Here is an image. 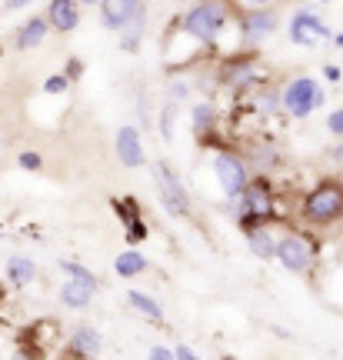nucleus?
Masks as SVG:
<instances>
[{"mask_svg": "<svg viewBox=\"0 0 343 360\" xmlns=\"http://www.w3.org/2000/svg\"><path fill=\"white\" fill-rule=\"evenodd\" d=\"M224 80H227L233 90H250L254 84H260V70H257L250 60H233L224 70Z\"/></svg>", "mask_w": 343, "mask_h": 360, "instance_id": "obj_14", "label": "nucleus"}, {"mask_svg": "<svg viewBox=\"0 0 343 360\" xmlns=\"http://www.w3.org/2000/svg\"><path fill=\"white\" fill-rule=\"evenodd\" d=\"M327 130H330L333 137H343V107H337V110L327 114Z\"/></svg>", "mask_w": 343, "mask_h": 360, "instance_id": "obj_28", "label": "nucleus"}, {"mask_svg": "<svg viewBox=\"0 0 343 360\" xmlns=\"http://www.w3.org/2000/svg\"><path fill=\"white\" fill-rule=\"evenodd\" d=\"M13 360H40V354H34V350H17V354H13Z\"/></svg>", "mask_w": 343, "mask_h": 360, "instance_id": "obj_34", "label": "nucleus"}, {"mask_svg": "<svg viewBox=\"0 0 343 360\" xmlns=\"http://www.w3.org/2000/svg\"><path fill=\"white\" fill-rule=\"evenodd\" d=\"M67 87H70L67 74H53V77L44 80V94H47V97H60V94H64Z\"/></svg>", "mask_w": 343, "mask_h": 360, "instance_id": "obj_25", "label": "nucleus"}, {"mask_svg": "<svg viewBox=\"0 0 343 360\" xmlns=\"http://www.w3.org/2000/svg\"><path fill=\"white\" fill-rule=\"evenodd\" d=\"M277 260L280 267L290 270V274H306L313 267V244L304 233H287L277 240Z\"/></svg>", "mask_w": 343, "mask_h": 360, "instance_id": "obj_8", "label": "nucleus"}, {"mask_svg": "<svg viewBox=\"0 0 343 360\" xmlns=\"http://www.w3.org/2000/svg\"><path fill=\"white\" fill-rule=\"evenodd\" d=\"M290 40L297 44V47H320V44H327V40H333L330 27H327V20L320 17V13L306 11V7H300V11H293L290 17Z\"/></svg>", "mask_w": 343, "mask_h": 360, "instance_id": "obj_7", "label": "nucleus"}, {"mask_svg": "<svg viewBox=\"0 0 343 360\" xmlns=\"http://www.w3.org/2000/svg\"><path fill=\"white\" fill-rule=\"evenodd\" d=\"M143 237H147V224H143L140 217L130 220V224H127V240H130V244H140Z\"/></svg>", "mask_w": 343, "mask_h": 360, "instance_id": "obj_27", "label": "nucleus"}, {"mask_svg": "<svg viewBox=\"0 0 343 360\" xmlns=\"http://www.w3.org/2000/svg\"><path fill=\"white\" fill-rule=\"evenodd\" d=\"M80 70H84V64H80L77 57H70V60H67V80H77L80 77Z\"/></svg>", "mask_w": 343, "mask_h": 360, "instance_id": "obj_31", "label": "nucleus"}, {"mask_svg": "<svg viewBox=\"0 0 343 360\" xmlns=\"http://www.w3.org/2000/svg\"><path fill=\"white\" fill-rule=\"evenodd\" d=\"M323 77L330 80V84H337V80L343 77V70H340V67H337V64H327V67H323Z\"/></svg>", "mask_w": 343, "mask_h": 360, "instance_id": "obj_32", "label": "nucleus"}, {"mask_svg": "<svg viewBox=\"0 0 343 360\" xmlns=\"http://www.w3.org/2000/svg\"><path fill=\"white\" fill-rule=\"evenodd\" d=\"M103 347V337L97 327H90V323H80V327H74V334H70V350H74L77 357L84 360H93L97 354H101Z\"/></svg>", "mask_w": 343, "mask_h": 360, "instance_id": "obj_13", "label": "nucleus"}, {"mask_svg": "<svg viewBox=\"0 0 343 360\" xmlns=\"http://www.w3.org/2000/svg\"><path fill=\"white\" fill-rule=\"evenodd\" d=\"M227 20L230 17L224 4H193L190 11L180 17V27H183L187 37L200 40V44H214V40H220Z\"/></svg>", "mask_w": 343, "mask_h": 360, "instance_id": "obj_3", "label": "nucleus"}, {"mask_svg": "<svg viewBox=\"0 0 343 360\" xmlns=\"http://www.w3.org/2000/svg\"><path fill=\"white\" fill-rule=\"evenodd\" d=\"M304 217L310 224H333L343 217V180H320L304 197Z\"/></svg>", "mask_w": 343, "mask_h": 360, "instance_id": "obj_2", "label": "nucleus"}, {"mask_svg": "<svg viewBox=\"0 0 343 360\" xmlns=\"http://www.w3.org/2000/svg\"><path fill=\"white\" fill-rule=\"evenodd\" d=\"M233 210H237V224H240V231H260V227H267L273 214H277V207H273V193H270V184L267 180H254L247 191L233 200Z\"/></svg>", "mask_w": 343, "mask_h": 360, "instance_id": "obj_1", "label": "nucleus"}, {"mask_svg": "<svg viewBox=\"0 0 343 360\" xmlns=\"http://www.w3.org/2000/svg\"><path fill=\"white\" fill-rule=\"evenodd\" d=\"M93 287H87V283H77V281H64L60 283V304H64L67 310H84L90 307V300H93Z\"/></svg>", "mask_w": 343, "mask_h": 360, "instance_id": "obj_15", "label": "nucleus"}, {"mask_svg": "<svg viewBox=\"0 0 343 360\" xmlns=\"http://www.w3.org/2000/svg\"><path fill=\"white\" fill-rule=\"evenodd\" d=\"M280 101H283V110L297 120H304V117L317 114L320 107L327 103V94L320 87V80L313 77H293L287 87L280 90Z\"/></svg>", "mask_w": 343, "mask_h": 360, "instance_id": "obj_4", "label": "nucleus"}, {"mask_svg": "<svg viewBox=\"0 0 343 360\" xmlns=\"http://www.w3.org/2000/svg\"><path fill=\"white\" fill-rule=\"evenodd\" d=\"M250 174H254V167H250L243 157L230 154V150H224V154L214 157V177H216V184H220V191L227 193L230 200H237V197L254 184Z\"/></svg>", "mask_w": 343, "mask_h": 360, "instance_id": "obj_6", "label": "nucleus"}, {"mask_svg": "<svg viewBox=\"0 0 343 360\" xmlns=\"http://www.w3.org/2000/svg\"><path fill=\"white\" fill-rule=\"evenodd\" d=\"M277 27H280L277 11H247L240 17V34H243V40H250V44L267 40Z\"/></svg>", "mask_w": 343, "mask_h": 360, "instance_id": "obj_11", "label": "nucleus"}, {"mask_svg": "<svg viewBox=\"0 0 343 360\" xmlns=\"http://www.w3.org/2000/svg\"><path fill=\"white\" fill-rule=\"evenodd\" d=\"M174 117H177V103L167 101L164 110H160V134L164 137H174Z\"/></svg>", "mask_w": 343, "mask_h": 360, "instance_id": "obj_24", "label": "nucleus"}, {"mask_svg": "<svg viewBox=\"0 0 343 360\" xmlns=\"http://www.w3.org/2000/svg\"><path fill=\"white\" fill-rule=\"evenodd\" d=\"M143 27H147V17H140L137 24H130L127 30L120 34V47H124V51H137L140 37H143Z\"/></svg>", "mask_w": 343, "mask_h": 360, "instance_id": "obj_23", "label": "nucleus"}, {"mask_svg": "<svg viewBox=\"0 0 343 360\" xmlns=\"http://www.w3.org/2000/svg\"><path fill=\"white\" fill-rule=\"evenodd\" d=\"M333 44H337V47H343V34H337V37H333Z\"/></svg>", "mask_w": 343, "mask_h": 360, "instance_id": "obj_35", "label": "nucleus"}, {"mask_svg": "<svg viewBox=\"0 0 343 360\" xmlns=\"http://www.w3.org/2000/svg\"><path fill=\"white\" fill-rule=\"evenodd\" d=\"M47 24L57 30V34H70L80 27V7L74 0H53L47 7Z\"/></svg>", "mask_w": 343, "mask_h": 360, "instance_id": "obj_12", "label": "nucleus"}, {"mask_svg": "<svg viewBox=\"0 0 343 360\" xmlns=\"http://www.w3.org/2000/svg\"><path fill=\"white\" fill-rule=\"evenodd\" d=\"M174 350H177V360H200L187 344H180V347H174Z\"/></svg>", "mask_w": 343, "mask_h": 360, "instance_id": "obj_33", "label": "nucleus"}, {"mask_svg": "<svg viewBox=\"0 0 343 360\" xmlns=\"http://www.w3.org/2000/svg\"><path fill=\"white\" fill-rule=\"evenodd\" d=\"M216 117H220L216 114V103H210V101H200L190 107V127L200 141L207 137V130H216Z\"/></svg>", "mask_w": 343, "mask_h": 360, "instance_id": "obj_17", "label": "nucleus"}, {"mask_svg": "<svg viewBox=\"0 0 343 360\" xmlns=\"http://www.w3.org/2000/svg\"><path fill=\"white\" fill-rule=\"evenodd\" d=\"M114 150H117V160L124 164V167L137 170L147 164V150H143V137H140V130L134 124H124V127L117 130L114 137Z\"/></svg>", "mask_w": 343, "mask_h": 360, "instance_id": "obj_10", "label": "nucleus"}, {"mask_svg": "<svg viewBox=\"0 0 343 360\" xmlns=\"http://www.w3.org/2000/svg\"><path fill=\"white\" fill-rule=\"evenodd\" d=\"M153 184H157V193H160V204H164V210L170 214V217H190V197H187V191H183V184H180V177L174 174V167L170 164H153Z\"/></svg>", "mask_w": 343, "mask_h": 360, "instance_id": "obj_5", "label": "nucleus"}, {"mask_svg": "<svg viewBox=\"0 0 343 360\" xmlns=\"http://www.w3.org/2000/svg\"><path fill=\"white\" fill-rule=\"evenodd\" d=\"M17 164H20V170H40L44 167V157L37 150H24V154L17 157Z\"/></svg>", "mask_w": 343, "mask_h": 360, "instance_id": "obj_26", "label": "nucleus"}, {"mask_svg": "<svg viewBox=\"0 0 343 360\" xmlns=\"http://www.w3.org/2000/svg\"><path fill=\"white\" fill-rule=\"evenodd\" d=\"M247 247H250V254L257 260H277V240H273V233L267 227L247 233Z\"/></svg>", "mask_w": 343, "mask_h": 360, "instance_id": "obj_19", "label": "nucleus"}, {"mask_svg": "<svg viewBox=\"0 0 343 360\" xmlns=\"http://www.w3.org/2000/svg\"><path fill=\"white\" fill-rule=\"evenodd\" d=\"M127 300H130V307L137 310V314H143L147 321H153V323L164 321V307H160V304H157L150 294H143V290H130Z\"/></svg>", "mask_w": 343, "mask_h": 360, "instance_id": "obj_21", "label": "nucleus"}, {"mask_svg": "<svg viewBox=\"0 0 343 360\" xmlns=\"http://www.w3.org/2000/svg\"><path fill=\"white\" fill-rule=\"evenodd\" d=\"M47 30H51V24H47L44 17H30V20H24V27L17 30V47H20V51L40 47V44L47 40Z\"/></svg>", "mask_w": 343, "mask_h": 360, "instance_id": "obj_16", "label": "nucleus"}, {"mask_svg": "<svg viewBox=\"0 0 343 360\" xmlns=\"http://www.w3.org/2000/svg\"><path fill=\"white\" fill-rule=\"evenodd\" d=\"M114 270H117V277H124V281H134V277H140L143 270H147V257L140 254V250H124L120 257L114 260Z\"/></svg>", "mask_w": 343, "mask_h": 360, "instance_id": "obj_20", "label": "nucleus"}, {"mask_svg": "<svg viewBox=\"0 0 343 360\" xmlns=\"http://www.w3.org/2000/svg\"><path fill=\"white\" fill-rule=\"evenodd\" d=\"M37 277V264L30 257H24V254H13L11 260H7V281L13 283V287H27V283Z\"/></svg>", "mask_w": 343, "mask_h": 360, "instance_id": "obj_18", "label": "nucleus"}, {"mask_svg": "<svg viewBox=\"0 0 343 360\" xmlns=\"http://www.w3.org/2000/svg\"><path fill=\"white\" fill-rule=\"evenodd\" d=\"M187 94H190V87H187L183 80H177V84L170 87V101H174V103H180V101H183V97H187Z\"/></svg>", "mask_w": 343, "mask_h": 360, "instance_id": "obj_30", "label": "nucleus"}, {"mask_svg": "<svg viewBox=\"0 0 343 360\" xmlns=\"http://www.w3.org/2000/svg\"><path fill=\"white\" fill-rule=\"evenodd\" d=\"M140 17H147V7L137 0H110L101 4V24L114 34H124L130 24H137Z\"/></svg>", "mask_w": 343, "mask_h": 360, "instance_id": "obj_9", "label": "nucleus"}, {"mask_svg": "<svg viewBox=\"0 0 343 360\" xmlns=\"http://www.w3.org/2000/svg\"><path fill=\"white\" fill-rule=\"evenodd\" d=\"M220 360H237V357H220Z\"/></svg>", "mask_w": 343, "mask_h": 360, "instance_id": "obj_36", "label": "nucleus"}, {"mask_svg": "<svg viewBox=\"0 0 343 360\" xmlns=\"http://www.w3.org/2000/svg\"><path fill=\"white\" fill-rule=\"evenodd\" d=\"M147 360H177V350H170V347H164V344H157V347H150Z\"/></svg>", "mask_w": 343, "mask_h": 360, "instance_id": "obj_29", "label": "nucleus"}, {"mask_svg": "<svg viewBox=\"0 0 343 360\" xmlns=\"http://www.w3.org/2000/svg\"><path fill=\"white\" fill-rule=\"evenodd\" d=\"M60 270L67 274V281L87 283V287H93V290L101 287V283H97V274H93V270H87L84 264H77V260H60Z\"/></svg>", "mask_w": 343, "mask_h": 360, "instance_id": "obj_22", "label": "nucleus"}]
</instances>
